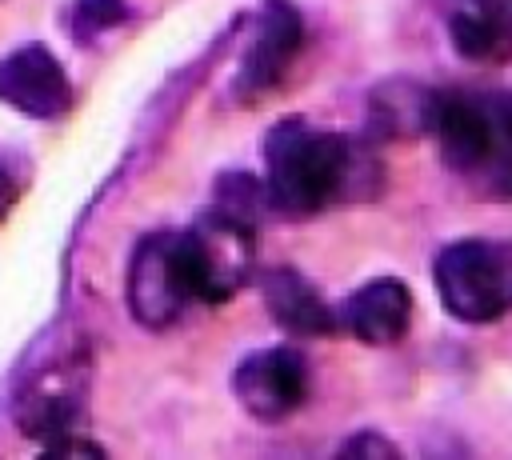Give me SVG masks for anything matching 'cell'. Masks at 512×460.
Listing matches in <instances>:
<instances>
[{
    "label": "cell",
    "instance_id": "obj_1",
    "mask_svg": "<svg viewBox=\"0 0 512 460\" xmlns=\"http://www.w3.org/2000/svg\"><path fill=\"white\" fill-rule=\"evenodd\" d=\"M264 184L276 216L308 220L328 208L368 204L384 188V164L368 136L328 132L300 116L280 120L264 144Z\"/></svg>",
    "mask_w": 512,
    "mask_h": 460
},
{
    "label": "cell",
    "instance_id": "obj_2",
    "mask_svg": "<svg viewBox=\"0 0 512 460\" xmlns=\"http://www.w3.org/2000/svg\"><path fill=\"white\" fill-rule=\"evenodd\" d=\"M444 164L496 196H512V88L440 92L436 128Z\"/></svg>",
    "mask_w": 512,
    "mask_h": 460
},
{
    "label": "cell",
    "instance_id": "obj_3",
    "mask_svg": "<svg viewBox=\"0 0 512 460\" xmlns=\"http://www.w3.org/2000/svg\"><path fill=\"white\" fill-rule=\"evenodd\" d=\"M436 296L460 324H496L512 312V240H452L432 264Z\"/></svg>",
    "mask_w": 512,
    "mask_h": 460
},
{
    "label": "cell",
    "instance_id": "obj_4",
    "mask_svg": "<svg viewBox=\"0 0 512 460\" xmlns=\"http://www.w3.org/2000/svg\"><path fill=\"white\" fill-rule=\"evenodd\" d=\"M84 396H88V352L64 348L60 356L28 368L24 384L16 388L12 412L24 436L52 448L80 432L76 424L84 412Z\"/></svg>",
    "mask_w": 512,
    "mask_h": 460
},
{
    "label": "cell",
    "instance_id": "obj_5",
    "mask_svg": "<svg viewBox=\"0 0 512 460\" xmlns=\"http://www.w3.org/2000/svg\"><path fill=\"white\" fill-rule=\"evenodd\" d=\"M180 252L192 284V300L224 304L256 276V228H244L220 212H208L180 232Z\"/></svg>",
    "mask_w": 512,
    "mask_h": 460
},
{
    "label": "cell",
    "instance_id": "obj_6",
    "mask_svg": "<svg viewBox=\"0 0 512 460\" xmlns=\"http://www.w3.org/2000/svg\"><path fill=\"white\" fill-rule=\"evenodd\" d=\"M128 308L136 324L160 332L180 320V312L192 304V284L180 252V232H148L128 264V284H124Z\"/></svg>",
    "mask_w": 512,
    "mask_h": 460
},
{
    "label": "cell",
    "instance_id": "obj_7",
    "mask_svg": "<svg viewBox=\"0 0 512 460\" xmlns=\"http://www.w3.org/2000/svg\"><path fill=\"white\" fill-rule=\"evenodd\" d=\"M232 396L256 420H284L308 396V364L296 348H264L236 364Z\"/></svg>",
    "mask_w": 512,
    "mask_h": 460
},
{
    "label": "cell",
    "instance_id": "obj_8",
    "mask_svg": "<svg viewBox=\"0 0 512 460\" xmlns=\"http://www.w3.org/2000/svg\"><path fill=\"white\" fill-rule=\"evenodd\" d=\"M0 100L32 120H56L72 108V84L44 44H20L0 60Z\"/></svg>",
    "mask_w": 512,
    "mask_h": 460
},
{
    "label": "cell",
    "instance_id": "obj_9",
    "mask_svg": "<svg viewBox=\"0 0 512 460\" xmlns=\"http://www.w3.org/2000/svg\"><path fill=\"white\" fill-rule=\"evenodd\" d=\"M300 44H304L300 12L288 0H268L264 12H260V32L248 44V52L240 60V72L232 80V92L240 100H256L268 88H276L280 76H284V68L300 52Z\"/></svg>",
    "mask_w": 512,
    "mask_h": 460
},
{
    "label": "cell",
    "instance_id": "obj_10",
    "mask_svg": "<svg viewBox=\"0 0 512 460\" xmlns=\"http://www.w3.org/2000/svg\"><path fill=\"white\" fill-rule=\"evenodd\" d=\"M444 32L468 64H512V0H444Z\"/></svg>",
    "mask_w": 512,
    "mask_h": 460
},
{
    "label": "cell",
    "instance_id": "obj_11",
    "mask_svg": "<svg viewBox=\"0 0 512 460\" xmlns=\"http://www.w3.org/2000/svg\"><path fill=\"white\" fill-rule=\"evenodd\" d=\"M336 316H340V332L356 336L360 344L384 348V344L404 340V332L412 328V292L396 276H376L360 284L336 308Z\"/></svg>",
    "mask_w": 512,
    "mask_h": 460
},
{
    "label": "cell",
    "instance_id": "obj_12",
    "mask_svg": "<svg viewBox=\"0 0 512 460\" xmlns=\"http://www.w3.org/2000/svg\"><path fill=\"white\" fill-rule=\"evenodd\" d=\"M440 108V88L416 80H384L368 96V140H416L432 136Z\"/></svg>",
    "mask_w": 512,
    "mask_h": 460
},
{
    "label": "cell",
    "instance_id": "obj_13",
    "mask_svg": "<svg viewBox=\"0 0 512 460\" xmlns=\"http://www.w3.org/2000/svg\"><path fill=\"white\" fill-rule=\"evenodd\" d=\"M260 292H264V304L272 312V320L292 332V336H336L340 332V316L336 308L320 296V288L296 272V268H272L260 276Z\"/></svg>",
    "mask_w": 512,
    "mask_h": 460
},
{
    "label": "cell",
    "instance_id": "obj_14",
    "mask_svg": "<svg viewBox=\"0 0 512 460\" xmlns=\"http://www.w3.org/2000/svg\"><path fill=\"white\" fill-rule=\"evenodd\" d=\"M212 212L244 224V228H260L268 216H276L272 208V196H268V184L248 176V172H224L216 180V200H212Z\"/></svg>",
    "mask_w": 512,
    "mask_h": 460
},
{
    "label": "cell",
    "instance_id": "obj_15",
    "mask_svg": "<svg viewBox=\"0 0 512 460\" xmlns=\"http://www.w3.org/2000/svg\"><path fill=\"white\" fill-rule=\"evenodd\" d=\"M124 16H128L124 0H80V4L68 12V28H72V36H76L80 44H88V40H96L104 28L120 24Z\"/></svg>",
    "mask_w": 512,
    "mask_h": 460
},
{
    "label": "cell",
    "instance_id": "obj_16",
    "mask_svg": "<svg viewBox=\"0 0 512 460\" xmlns=\"http://www.w3.org/2000/svg\"><path fill=\"white\" fill-rule=\"evenodd\" d=\"M340 456H400V448L392 440H384L380 432H356L352 440L340 444Z\"/></svg>",
    "mask_w": 512,
    "mask_h": 460
},
{
    "label": "cell",
    "instance_id": "obj_17",
    "mask_svg": "<svg viewBox=\"0 0 512 460\" xmlns=\"http://www.w3.org/2000/svg\"><path fill=\"white\" fill-rule=\"evenodd\" d=\"M12 200H16V180H12V176L0 168V216L12 208Z\"/></svg>",
    "mask_w": 512,
    "mask_h": 460
}]
</instances>
